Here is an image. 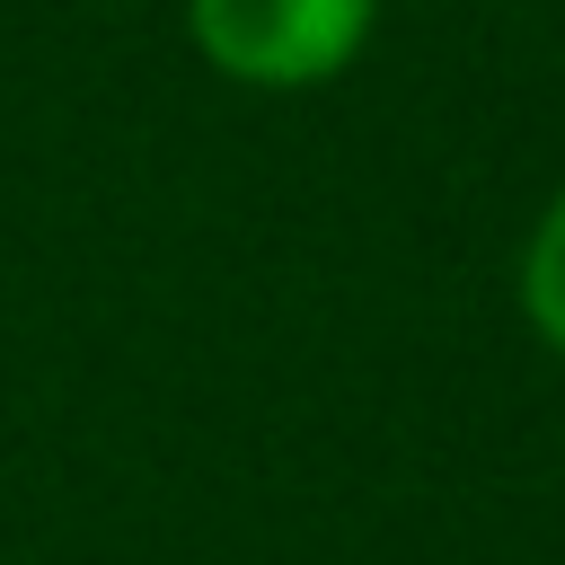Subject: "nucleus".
I'll list each match as a JSON object with an SVG mask.
<instances>
[{
	"label": "nucleus",
	"instance_id": "f03ea898",
	"mask_svg": "<svg viewBox=\"0 0 565 565\" xmlns=\"http://www.w3.org/2000/svg\"><path fill=\"white\" fill-rule=\"evenodd\" d=\"M521 318H530V335L565 362V185L539 203V221H530V238H521Z\"/></svg>",
	"mask_w": 565,
	"mask_h": 565
},
{
	"label": "nucleus",
	"instance_id": "f257e3e1",
	"mask_svg": "<svg viewBox=\"0 0 565 565\" xmlns=\"http://www.w3.org/2000/svg\"><path fill=\"white\" fill-rule=\"evenodd\" d=\"M380 35V0H185V44L212 79L300 97L344 79Z\"/></svg>",
	"mask_w": 565,
	"mask_h": 565
}]
</instances>
